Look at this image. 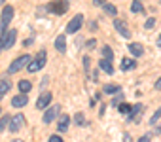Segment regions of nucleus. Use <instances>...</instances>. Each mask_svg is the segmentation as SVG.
<instances>
[{
    "mask_svg": "<svg viewBox=\"0 0 161 142\" xmlns=\"http://www.w3.org/2000/svg\"><path fill=\"white\" fill-rule=\"evenodd\" d=\"M17 40V30L15 29H8L6 32H2V36H0V53H2L4 49H10Z\"/></svg>",
    "mask_w": 161,
    "mask_h": 142,
    "instance_id": "f257e3e1",
    "label": "nucleus"
},
{
    "mask_svg": "<svg viewBox=\"0 0 161 142\" xmlns=\"http://www.w3.org/2000/svg\"><path fill=\"white\" fill-rule=\"evenodd\" d=\"M159 117H161V106H159V108H157V110L152 114V117H150V123H152V125H155V123L159 121Z\"/></svg>",
    "mask_w": 161,
    "mask_h": 142,
    "instance_id": "a878e982",
    "label": "nucleus"
},
{
    "mask_svg": "<svg viewBox=\"0 0 161 142\" xmlns=\"http://www.w3.org/2000/svg\"><path fill=\"white\" fill-rule=\"evenodd\" d=\"M74 121H76V125L84 127V125H86V117H84V114H82V112H78V114L74 116Z\"/></svg>",
    "mask_w": 161,
    "mask_h": 142,
    "instance_id": "5701e85b",
    "label": "nucleus"
},
{
    "mask_svg": "<svg viewBox=\"0 0 161 142\" xmlns=\"http://www.w3.org/2000/svg\"><path fill=\"white\" fill-rule=\"evenodd\" d=\"M89 64H91V59H89V57H84V66H86V70H89Z\"/></svg>",
    "mask_w": 161,
    "mask_h": 142,
    "instance_id": "2f4dec72",
    "label": "nucleus"
},
{
    "mask_svg": "<svg viewBox=\"0 0 161 142\" xmlns=\"http://www.w3.org/2000/svg\"><path fill=\"white\" fill-rule=\"evenodd\" d=\"M55 49H57L59 53H64V51H66V38H64V34H59V36L55 38Z\"/></svg>",
    "mask_w": 161,
    "mask_h": 142,
    "instance_id": "4468645a",
    "label": "nucleus"
},
{
    "mask_svg": "<svg viewBox=\"0 0 161 142\" xmlns=\"http://www.w3.org/2000/svg\"><path fill=\"white\" fill-rule=\"evenodd\" d=\"M159 47H161V42H159Z\"/></svg>",
    "mask_w": 161,
    "mask_h": 142,
    "instance_id": "a19ab883",
    "label": "nucleus"
},
{
    "mask_svg": "<svg viewBox=\"0 0 161 142\" xmlns=\"http://www.w3.org/2000/svg\"><path fill=\"white\" fill-rule=\"evenodd\" d=\"M155 89H161V78H159V80L155 82Z\"/></svg>",
    "mask_w": 161,
    "mask_h": 142,
    "instance_id": "c9c22d12",
    "label": "nucleus"
},
{
    "mask_svg": "<svg viewBox=\"0 0 161 142\" xmlns=\"http://www.w3.org/2000/svg\"><path fill=\"white\" fill-rule=\"evenodd\" d=\"M31 61H32V57L27 53V55H21V57H17L10 66H8V74H15V72H19L21 68H25V66H29L31 64Z\"/></svg>",
    "mask_w": 161,
    "mask_h": 142,
    "instance_id": "f03ea898",
    "label": "nucleus"
},
{
    "mask_svg": "<svg viewBox=\"0 0 161 142\" xmlns=\"http://www.w3.org/2000/svg\"><path fill=\"white\" fill-rule=\"evenodd\" d=\"M14 142H23V140H14Z\"/></svg>",
    "mask_w": 161,
    "mask_h": 142,
    "instance_id": "58836bf2",
    "label": "nucleus"
},
{
    "mask_svg": "<svg viewBox=\"0 0 161 142\" xmlns=\"http://www.w3.org/2000/svg\"><path fill=\"white\" fill-rule=\"evenodd\" d=\"M131 12H133V14H144L142 0H133V4H131Z\"/></svg>",
    "mask_w": 161,
    "mask_h": 142,
    "instance_id": "6ab92c4d",
    "label": "nucleus"
},
{
    "mask_svg": "<svg viewBox=\"0 0 161 142\" xmlns=\"http://www.w3.org/2000/svg\"><path fill=\"white\" fill-rule=\"evenodd\" d=\"M114 29H116L123 38H129V36H131V30H129V27H127V23H125L123 19H114Z\"/></svg>",
    "mask_w": 161,
    "mask_h": 142,
    "instance_id": "1a4fd4ad",
    "label": "nucleus"
},
{
    "mask_svg": "<svg viewBox=\"0 0 161 142\" xmlns=\"http://www.w3.org/2000/svg\"><path fill=\"white\" fill-rule=\"evenodd\" d=\"M25 125V116L23 114H15L10 121V133H17L21 127Z\"/></svg>",
    "mask_w": 161,
    "mask_h": 142,
    "instance_id": "6e6552de",
    "label": "nucleus"
},
{
    "mask_svg": "<svg viewBox=\"0 0 161 142\" xmlns=\"http://www.w3.org/2000/svg\"><path fill=\"white\" fill-rule=\"evenodd\" d=\"M82 25H84V15L78 14V15H74L72 21L66 25V32H68V34H74V32H78L80 29H82Z\"/></svg>",
    "mask_w": 161,
    "mask_h": 142,
    "instance_id": "39448f33",
    "label": "nucleus"
},
{
    "mask_svg": "<svg viewBox=\"0 0 161 142\" xmlns=\"http://www.w3.org/2000/svg\"><path fill=\"white\" fill-rule=\"evenodd\" d=\"M131 108H133V106H129V104H125V102H121V104L118 106V110H119V112H123V114H129V112H131Z\"/></svg>",
    "mask_w": 161,
    "mask_h": 142,
    "instance_id": "bb28decb",
    "label": "nucleus"
},
{
    "mask_svg": "<svg viewBox=\"0 0 161 142\" xmlns=\"http://www.w3.org/2000/svg\"><path fill=\"white\" fill-rule=\"evenodd\" d=\"M27 102H29V97H27V93L15 95V97L12 99V106H15V108H23V106H27Z\"/></svg>",
    "mask_w": 161,
    "mask_h": 142,
    "instance_id": "f8f14e48",
    "label": "nucleus"
},
{
    "mask_svg": "<svg viewBox=\"0 0 161 142\" xmlns=\"http://www.w3.org/2000/svg\"><path fill=\"white\" fill-rule=\"evenodd\" d=\"M103 57H104V59H108V61H112V59H114V53H112V49H110L108 46H103Z\"/></svg>",
    "mask_w": 161,
    "mask_h": 142,
    "instance_id": "b1692460",
    "label": "nucleus"
},
{
    "mask_svg": "<svg viewBox=\"0 0 161 142\" xmlns=\"http://www.w3.org/2000/svg\"><path fill=\"white\" fill-rule=\"evenodd\" d=\"M46 57H47V55H46V51H44V49H40V51L36 53L34 61H31V64L27 66V68H29V72H38V70L46 64Z\"/></svg>",
    "mask_w": 161,
    "mask_h": 142,
    "instance_id": "7ed1b4c3",
    "label": "nucleus"
},
{
    "mask_svg": "<svg viewBox=\"0 0 161 142\" xmlns=\"http://www.w3.org/2000/svg\"><path fill=\"white\" fill-rule=\"evenodd\" d=\"M129 53H131L133 57H140V55L144 53V47H142L138 42H133V44H129Z\"/></svg>",
    "mask_w": 161,
    "mask_h": 142,
    "instance_id": "2eb2a0df",
    "label": "nucleus"
},
{
    "mask_svg": "<svg viewBox=\"0 0 161 142\" xmlns=\"http://www.w3.org/2000/svg\"><path fill=\"white\" fill-rule=\"evenodd\" d=\"M59 110H61V106H59V104H53V106H49V108L44 112V117H42V121H44V123H51V121H55V119H57V116H59Z\"/></svg>",
    "mask_w": 161,
    "mask_h": 142,
    "instance_id": "0eeeda50",
    "label": "nucleus"
},
{
    "mask_svg": "<svg viewBox=\"0 0 161 142\" xmlns=\"http://www.w3.org/2000/svg\"><path fill=\"white\" fill-rule=\"evenodd\" d=\"M68 125H70V117H68V116H61L59 121H57V129H59V133H64V131L68 129Z\"/></svg>",
    "mask_w": 161,
    "mask_h": 142,
    "instance_id": "dca6fc26",
    "label": "nucleus"
},
{
    "mask_svg": "<svg viewBox=\"0 0 161 142\" xmlns=\"http://www.w3.org/2000/svg\"><path fill=\"white\" fill-rule=\"evenodd\" d=\"M49 142H63V138L57 136V134H51V136H49Z\"/></svg>",
    "mask_w": 161,
    "mask_h": 142,
    "instance_id": "7c9ffc66",
    "label": "nucleus"
},
{
    "mask_svg": "<svg viewBox=\"0 0 161 142\" xmlns=\"http://www.w3.org/2000/svg\"><path fill=\"white\" fill-rule=\"evenodd\" d=\"M103 10H104L108 15H118V8H116L114 4H108V2H104V4H103Z\"/></svg>",
    "mask_w": 161,
    "mask_h": 142,
    "instance_id": "aec40b11",
    "label": "nucleus"
},
{
    "mask_svg": "<svg viewBox=\"0 0 161 142\" xmlns=\"http://www.w3.org/2000/svg\"><path fill=\"white\" fill-rule=\"evenodd\" d=\"M47 10L55 15H63L66 10H68V0H55V2H51L47 6Z\"/></svg>",
    "mask_w": 161,
    "mask_h": 142,
    "instance_id": "20e7f679",
    "label": "nucleus"
},
{
    "mask_svg": "<svg viewBox=\"0 0 161 142\" xmlns=\"http://www.w3.org/2000/svg\"><path fill=\"white\" fill-rule=\"evenodd\" d=\"M152 138H150V134H144V136H140L138 138V142H150Z\"/></svg>",
    "mask_w": 161,
    "mask_h": 142,
    "instance_id": "72a5a7b5",
    "label": "nucleus"
},
{
    "mask_svg": "<svg viewBox=\"0 0 161 142\" xmlns=\"http://www.w3.org/2000/svg\"><path fill=\"white\" fill-rule=\"evenodd\" d=\"M10 121H12L10 116H2V119H0V131H4L6 127H10Z\"/></svg>",
    "mask_w": 161,
    "mask_h": 142,
    "instance_id": "393cba45",
    "label": "nucleus"
},
{
    "mask_svg": "<svg viewBox=\"0 0 161 142\" xmlns=\"http://www.w3.org/2000/svg\"><path fill=\"white\" fill-rule=\"evenodd\" d=\"M121 102H123V93H118V97H114L112 104H114V106H119Z\"/></svg>",
    "mask_w": 161,
    "mask_h": 142,
    "instance_id": "cd10ccee",
    "label": "nucleus"
},
{
    "mask_svg": "<svg viewBox=\"0 0 161 142\" xmlns=\"http://www.w3.org/2000/svg\"><path fill=\"white\" fill-rule=\"evenodd\" d=\"M135 61L133 59H123L121 61V70H131V68H135Z\"/></svg>",
    "mask_w": 161,
    "mask_h": 142,
    "instance_id": "4be33fe9",
    "label": "nucleus"
},
{
    "mask_svg": "<svg viewBox=\"0 0 161 142\" xmlns=\"http://www.w3.org/2000/svg\"><path fill=\"white\" fill-rule=\"evenodd\" d=\"M104 2H106V0H93V4H95V6H103Z\"/></svg>",
    "mask_w": 161,
    "mask_h": 142,
    "instance_id": "f704fd0d",
    "label": "nucleus"
},
{
    "mask_svg": "<svg viewBox=\"0 0 161 142\" xmlns=\"http://www.w3.org/2000/svg\"><path fill=\"white\" fill-rule=\"evenodd\" d=\"M119 91H121V87H119V85H114V84H106V85H103V93L116 95V93H119Z\"/></svg>",
    "mask_w": 161,
    "mask_h": 142,
    "instance_id": "f3484780",
    "label": "nucleus"
},
{
    "mask_svg": "<svg viewBox=\"0 0 161 142\" xmlns=\"http://www.w3.org/2000/svg\"><path fill=\"white\" fill-rule=\"evenodd\" d=\"M10 89H12V84H10L6 78H0V97H2V95H6Z\"/></svg>",
    "mask_w": 161,
    "mask_h": 142,
    "instance_id": "a211bd4d",
    "label": "nucleus"
},
{
    "mask_svg": "<svg viewBox=\"0 0 161 142\" xmlns=\"http://www.w3.org/2000/svg\"><path fill=\"white\" fill-rule=\"evenodd\" d=\"M4 2H6V0H0V6H2V4H4Z\"/></svg>",
    "mask_w": 161,
    "mask_h": 142,
    "instance_id": "4c0bfd02",
    "label": "nucleus"
},
{
    "mask_svg": "<svg viewBox=\"0 0 161 142\" xmlns=\"http://www.w3.org/2000/svg\"><path fill=\"white\" fill-rule=\"evenodd\" d=\"M49 102H51V93H49V91H44V93L38 97V101H36V108H38V110H44V108L49 106Z\"/></svg>",
    "mask_w": 161,
    "mask_h": 142,
    "instance_id": "9d476101",
    "label": "nucleus"
},
{
    "mask_svg": "<svg viewBox=\"0 0 161 142\" xmlns=\"http://www.w3.org/2000/svg\"><path fill=\"white\" fill-rule=\"evenodd\" d=\"M155 133H161V125H159V127H157V129H155Z\"/></svg>",
    "mask_w": 161,
    "mask_h": 142,
    "instance_id": "e433bc0d",
    "label": "nucleus"
},
{
    "mask_svg": "<svg viewBox=\"0 0 161 142\" xmlns=\"http://www.w3.org/2000/svg\"><path fill=\"white\" fill-rule=\"evenodd\" d=\"M142 110H144V106H142V104H135V106L131 108V112H129V117H127V121H135V123H138Z\"/></svg>",
    "mask_w": 161,
    "mask_h": 142,
    "instance_id": "9b49d317",
    "label": "nucleus"
},
{
    "mask_svg": "<svg viewBox=\"0 0 161 142\" xmlns=\"http://www.w3.org/2000/svg\"><path fill=\"white\" fill-rule=\"evenodd\" d=\"M17 87H19V91H21V93H27V91H31V87H32V84H31L29 80H21Z\"/></svg>",
    "mask_w": 161,
    "mask_h": 142,
    "instance_id": "412c9836",
    "label": "nucleus"
},
{
    "mask_svg": "<svg viewBox=\"0 0 161 142\" xmlns=\"http://www.w3.org/2000/svg\"><path fill=\"white\" fill-rule=\"evenodd\" d=\"M97 47V40H89L87 42V49H95Z\"/></svg>",
    "mask_w": 161,
    "mask_h": 142,
    "instance_id": "c756f323",
    "label": "nucleus"
},
{
    "mask_svg": "<svg viewBox=\"0 0 161 142\" xmlns=\"http://www.w3.org/2000/svg\"><path fill=\"white\" fill-rule=\"evenodd\" d=\"M12 17H14V8L12 6H4V10H2V21H0V29H2V32L8 30V25H10Z\"/></svg>",
    "mask_w": 161,
    "mask_h": 142,
    "instance_id": "423d86ee",
    "label": "nucleus"
},
{
    "mask_svg": "<svg viewBox=\"0 0 161 142\" xmlns=\"http://www.w3.org/2000/svg\"><path fill=\"white\" fill-rule=\"evenodd\" d=\"M99 68L103 70V72H106V74H114V66H112V61H108V59H101L99 61Z\"/></svg>",
    "mask_w": 161,
    "mask_h": 142,
    "instance_id": "ddd939ff",
    "label": "nucleus"
},
{
    "mask_svg": "<svg viewBox=\"0 0 161 142\" xmlns=\"http://www.w3.org/2000/svg\"><path fill=\"white\" fill-rule=\"evenodd\" d=\"M104 112H106V104L103 102V104H101V110H99V116L103 117V116H104Z\"/></svg>",
    "mask_w": 161,
    "mask_h": 142,
    "instance_id": "473e14b6",
    "label": "nucleus"
},
{
    "mask_svg": "<svg viewBox=\"0 0 161 142\" xmlns=\"http://www.w3.org/2000/svg\"><path fill=\"white\" fill-rule=\"evenodd\" d=\"M159 42H161V34H159Z\"/></svg>",
    "mask_w": 161,
    "mask_h": 142,
    "instance_id": "ea45409f",
    "label": "nucleus"
},
{
    "mask_svg": "<svg viewBox=\"0 0 161 142\" xmlns=\"http://www.w3.org/2000/svg\"><path fill=\"white\" fill-rule=\"evenodd\" d=\"M153 25H155V19H148L144 23V29H153Z\"/></svg>",
    "mask_w": 161,
    "mask_h": 142,
    "instance_id": "c85d7f7f",
    "label": "nucleus"
}]
</instances>
